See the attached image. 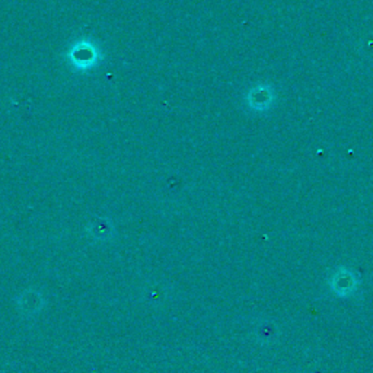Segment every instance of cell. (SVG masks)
Here are the masks:
<instances>
[{
    "mask_svg": "<svg viewBox=\"0 0 373 373\" xmlns=\"http://www.w3.org/2000/svg\"><path fill=\"white\" fill-rule=\"evenodd\" d=\"M112 232V226L108 220H97L91 225L89 233L97 239H107Z\"/></svg>",
    "mask_w": 373,
    "mask_h": 373,
    "instance_id": "277c9868",
    "label": "cell"
},
{
    "mask_svg": "<svg viewBox=\"0 0 373 373\" xmlns=\"http://www.w3.org/2000/svg\"><path fill=\"white\" fill-rule=\"evenodd\" d=\"M16 305L22 315L34 317V315H37L43 309L44 298L37 290H25L18 296Z\"/></svg>",
    "mask_w": 373,
    "mask_h": 373,
    "instance_id": "7a4b0ae2",
    "label": "cell"
},
{
    "mask_svg": "<svg viewBox=\"0 0 373 373\" xmlns=\"http://www.w3.org/2000/svg\"><path fill=\"white\" fill-rule=\"evenodd\" d=\"M248 102L255 110H265L273 102L272 91L265 86H256L250 92Z\"/></svg>",
    "mask_w": 373,
    "mask_h": 373,
    "instance_id": "3957f363",
    "label": "cell"
},
{
    "mask_svg": "<svg viewBox=\"0 0 373 373\" xmlns=\"http://www.w3.org/2000/svg\"><path fill=\"white\" fill-rule=\"evenodd\" d=\"M102 53L98 45L91 40H79L67 53L69 63L73 69L85 72L92 67H97L102 60Z\"/></svg>",
    "mask_w": 373,
    "mask_h": 373,
    "instance_id": "6da1fadb",
    "label": "cell"
}]
</instances>
